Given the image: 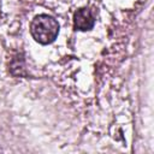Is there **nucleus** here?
Here are the masks:
<instances>
[{
	"label": "nucleus",
	"instance_id": "obj_1",
	"mask_svg": "<svg viewBox=\"0 0 154 154\" xmlns=\"http://www.w3.org/2000/svg\"><path fill=\"white\" fill-rule=\"evenodd\" d=\"M30 32L36 42L48 45L57 38L59 34V23L48 14H38L30 24Z\"/></svg>",
	"mask_w": 154,
	"mask_h": 154
},
{
	"label": "nucleus",
	"instance_id": "obj_2",
	"mask_svg": "<svg viewBox=\"0 0 154 154\" xmlns=\"http://www.w3.org/2000/svg\"><path fill=\"white\" fill-rule=\"evenodd\" d=\"M95 24V17L91 12V10L83 7L75 12L73 16V26L76 30L79 31H87L90 30Z\"/></svg>",
	"mask_w": 154,
	"mask_h": 154
}]
</instances>
